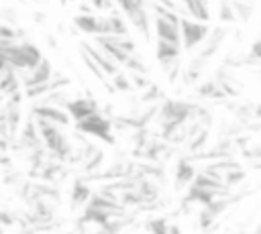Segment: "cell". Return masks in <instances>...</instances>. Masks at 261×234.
<instances>
[{"label": "cell", "instance_id": "37", "mask_svg": "<svg viewBox=\"0 0 261 234\" xmlns=\"http://www.w3.org/2000/svg\"><path fill=\"white\" fill-rule=\"evenodd\" d=\"M241 234H243V232H241Z\"/></svg>", "mask_w": 261, "mask_h": 234}, {"label": "cell", "instance_id": "12", "mask_svg": "<svg viewBox=\"0 0 261 234\" xmlns=\"http://www.w3.org/2000/svg\"><path fill=\"white\" fill-rule=\"evenodd\" d=\"M155 37H157L159 41H167V43L181 45L179 22H171V20H165V18H161V16L155 14Z\"/></svg>", "mask_w": 261, "mask_h": 234}, {"label": "cell", "instance_id": "25", "mask_svg": "<svg viewBox=\"0 0 261 234\" xmlns=\"http://www.w3.org/2000/svg\"><path fill=\"white\" fill-rule=\"evenodd\" d=\"M124 67L126 69H130L133 73H145L147 75V65H145V61L141 59V57H137V53H133V55H128V59L124 61Z\"/></svg>", "mask_w": 261, "mask_h": 234}, {"label": "cell", "instance_id": "33", "mask_svg": "<svg viewBox=\"0 0 261 234\" xmlns=\"http://www.w3.org/2000/svg\"><path fill=\"white\" fill-rule=\"evenodd\" d=\"M16 222V218L12 216V214H8V212H4V210H0V224L4 226V228H8V226H12Z\"/></svg>", "mask_w": 261, "mask_h": 234}, {"label": "cell", "instance_id": "8", "mask_svg": "<svg viewBox=\"0 0 261 234\" xmlns=\"http://www.w3.org/2000/svg\"><path fill=\"white\" fill-rule=\"evenodd\" d=\"M226 35H228V31H226L224 26H216V28H210V31H208V37L204 39V43H202V49H200V53H198L196 57H200V59H204V61L212 59V57L218 53L220 45L224 43Z\"/></svg>", "mask_w": 261, "mask_h": 234}, {"label": "cell", "instance_id": "6", "mask_svg": "<svg viewBox=\"0 0 261 234\" xmlns=\"http://www.w3.org/2000/svg\"><path fill=\"white\" fill-rule=\"evenodd\" d=\"M80 49L86 51V53L96 61V65L102 69V73H104L106 77H112L114 73L120 71V65H118L110 55H106L102 49H98V47H94V45H90V43H86V41L80 43Z\"/></svg>", "mask_w": 261, "mask_h": 234}, {"label": "cell", "instance_id": "2", "mask_svg": "<svg viewBox=\"0 0 261 234\" xmlns=\"http://www.w3.org/2000/svg\"><path fill=\"white\" fill-rule=\"evenodd\" d=\"M194 110H196V104H192V102L165 100L159 106L157 116H159L161 124H188L194 116Z\"/></svg>", "mask_w": 261, "mask_h": 234}, {"label": "cell", "instance_id": "28", "mask_svg": "<svg viewBox=\"0 0 261 234\" xmlns=\"http://www.w3.org/2000/svg\"><path fill=\"white\" fill-rule=\"evenodd\" d=\"M112 2H114L116 8L122 10L124 14H128L130 10H135V8L141 6V4H147V0H112Z\"/></svg>", "mask_w": 261, "mask_h": 234}, {"label": "cell", "instance_id": "21", "mask_svg": "<svg viewBox=\"0 0 261 234\" xmlns=\"http://www.w3.org/2000/svg\"><path fill=\"white\" fill-rule=\"evenodd\" d=\"M216 16H218V22H222V24L237 22V14L232 10L230 0H218V4H216Z\"/></svg>", "mask_w": 261, "mask_h": 234}, {"label": "cell", "instance_id": "26", "mask_svg": "<svg viewBox=\"0 0 261 234\" xmlns=\"http://www.w3.org/2000/svg\"><path fill=\"white\" fill-rule=\"evenodd\" d=\"M112 87H114V92H133L130 79L124 73H120V71L112 75Z\"/></svg>", "mask_w": 261, "mask_h": 234}, {"label": "cell", "instance_id": "34", "mask_svg": "<svg viewBox=\"0 0 261 234\" xmlns=\"http://www.w3.org/2000/svg\"><path fill=\"white\" fill-rule=\"evenodd\" d=\"M247 155H249V157H253V159H259V161H261V144H257V147L249 149V151H247Z\"/></svg>", "mask_w": 261, "mask_h": 234}, {"label": "cell", "instance_id": "36", "mask_svg": "<svg viewBox=\"0 0 261 234\" xmlns=\"http://www.w3.org/2000/svg\"><path fill=\"white\" fill-rule=\"evenodd\" d=\"M167 234H181V230H179V226H177V224H169Z\"/></svg>", "mask_w": 261, "mask_h": 234}, {"label": "cell", "instance_id": "24", "mask_svg": "<svg viewBox=\"0 0 261 234\" xmlns=\"http://www.w3.org/2000/svg\"><path fill=\"white\" fill-rule=\"evenodd\" d=\"M147 232L149 234H167L169 230V222L165 218H151L147 224H145Z\"/></svg>", "mask_w": 261, "mask_h": 234}, {"label": "cell", "instance_id": "16", "mask_svg": "<svg viewBox=\"0 0 261 234\" xmlns=\"http://www.w3.org/2000/svg\"><path fill=\"white\" fill-rule=\"evenodd\" d=\"M41 134H39V130H37V124H35V120L33 118H29L27 122H24V128L20 130V142L18 144H22L24 149H29V151H33V149H37V147H41Z\"/></svg>", "mask_w": 261, "mask_h": 234}, {"label": "cell", "instance_id": "22", "mask_svg": "<svg viewBox=\"0 0 261 234\" xmlns=\"http://www.w3.org/2000/svg\"><path fill=\"white\" fill-rule=\"evenodd\" d=\"M186 142H188V151H190L192 155L202 153V151L206 149V142H208V128H202L200 132H196L194 136H190Z\"/></svg>", "mask_w": 261, "mask_h": 234}, {"label": "cell", "instance_id": "11", "mask_svg": "<svg viewBox=\"0 0 261 234\" xmlns=\"http://www.w3.org/2000/svg\"><path fill=\"white\" fill-rule=\"evenodd\" d=\"M181 53V45L175 43H167V41H155V57L163 67H173L179 59Z\"/></svg>", "mask_w": 261, "mask_h": 234}, {"label": "cell", "instance_id": "9", "mask_svg": "<svg viewBox=\"0 0 261 234\" xmlns=\"http://www.w3.org/2000/svg\"><path fill=\"white\" fill-rule=\"evenodd\" d=\"M65 112L69 114V118L73 122H77V120H82L94 112H100V108H98V102L94 98H71L65 106Z\"/></svg>", "mask_w": 261, "mask_h": 234}, {"label": "cell", "instance_id": "29", "mask_svg": "<svg viewBox=\"0 0 261 234\" xmlns=\"http://www.w3.org/2000/svg\"><path fill=\"white\" fill-rule=\"evenodd\" d=\"M130 83H133V90L137 87V90H145L151 81H149V77L145 75V73H133L130 75Z\"/></svg>", "mask_w": 261, "mask_h": 234}, {"label": "cell", "instance_id": "30", "mask_svg": "<svg viewBox=\"0 0 261 234\" xmlns=\"http://www.w3.org/2000/svg\"><path fill=\"white\" fill-rule=\"evenodd\" d=\"M94 10H98V12H108V10H112V6H114V2L112 0H86Z\"/></svg>", "mask_w": 261, "mask_h": 234}, {"label": "cell", "instance_id": "27", "mask_svg": "<svg viewBox=\"0 0 261 234\" xmlns=\"http://www.w3.org/2000/svg\"><path fill=\"white\" fill-rule=\"evenodd\" d=\"M161 98V90H159V85H155V83H149L145 90H143V94H141V102H145V104H155V100H159Z\"/></svg>", "mask_w": 261, "mask_h": 234}, {"label": "cell", "instance_id": "10", "mask_svg": "<svg viewBox=\"0 0 261 234\" xmlns=\"http://www.w3.org/2000/svg\"><path fill=\"white\" fill-rule=\"evenodd\" d=\"M126 20L137 28V33L145 39V41H151V14L147 10V4H141L137 6L135 10H130L128 14H124Z\"/></svg>", "mask_w": 261, "mask_h": 234}, {"label": "cell", "instance_id": "15", "mask_svg": "<svg viewBox=\"0 0 261 234\" xmlns=\"http://www.w3.org/2000/svg\"><path fill=\"white\" fill-rule=\"evenodd\" d=\"M177 2L188 10V16H192V18H196V20L208 22L210 16H212L208 0H177Z\"/></svg>", "mask_w": 261, "mask_h": 234}, {"label": "cell", "instance_id": "3", "mask_svg": "<svg viewBox=\"0 0 261 234\" xmlns=\"http://www.w3.org/2000/svg\"><path fill=\"white\" fill-rule=\"evenodd\" d=\"M208 22L196 20V18H186L181 16L179 20V37H181V49L186 51H194L196 47H200L204 43V39L208 37Z\"/></svg>", "mask_w": 261, "mask_h": 234}, {"label": "cell", "instance_id": "17", "mask_svg": "<svg viewBox=\"0 0 261 234\" xmlns=\"http://www.w3.org/2000/svg\"><path fill=\"white\" fill-rule=\"evenodd\" d=\"M90 195H92V189H90L88 181L82 179V177H77L73 181V185H71V203L73 206H86L88 199H90Z\"/></svg>", "mask_w": 261, "mask_h": 234}, {"label": "cell", "instance_id": "23", "mask_svg": "<svg viewBox=\"0 0 261 234\" xmlns=\"http://www.w3.org/2000/svg\"><path fill=\"white\" fill-rule=\"evenodd\" d=\"M247 177V173L241 169V167H234V169H230V171H226L224 175H222V183L230 189L232 185H237V183H241L243 179Z\"/></svg>", "mask_w": 261, "mask_h": 234}, {"label": "cell", "instance_id": "35", "mask_svg": "<svg viewBox=\"0 0 261 234\" xmlns=\"http://www.w3.org/2000/svg\"><path fill=\"white\" fill-rule=\"evenodd\" d=\"M8 67H10V63H8L6 55L0 51V75H2V71H4V69H8Z\"/></svg>", "mask_w": 261, "mask_h": 234}, {"label": "cell", "instance_id": "7", "mask_svg": "<svg viewBox=\"0 0 261 234\" xmlns=\"http://www.w3.org/2000/svg\"><path fill=\"white\" fill-rule=\"evenodd\" d=\"M53 79V67H51V61L49 59H41L33 69L20 73V81H22V87H31V85H39V83H45Z\"/></svg>", "mask_w": 261, "mask_h": 234}, {"label": "cell", "instance_id": "5", "mask_svg": "<svg viewBox=\"0 0 261 234\" xmlns=\"http://www.w3.org/2000/svg\"><path fill=\"white\" fill-rule=\"evenodd\" d=\"M31 116H33V118H43V120L53 122V124H57V126H61V128L71 124V118H69V114H67L63 108L51 106V104H45V102L35 104V106L31 108Z\"/></svg>", "mask_w": 261, "mask_h": 234}, {"label": "cell", "instance_id": "13", "mask_svg": "<svg viewBox=\"0 0 261 234\" xmlns=\"http://www.w3.org/2000/svg\"><path fill=\"white\" fill-rule=\"evenodd\" d=\"M20 87H22L20 73L10 65V67L4 69L2 75H0V96H2V98H8V96L20 92Z\"/></svg>", "mask_w": 261, "mask_h": 234}, {"label": "cell", "instance_id": "20", "mask_svg": "<svg viewBox=\"0 0 261 234\" xmlns=\"http://www.w3.org/2000/svg\"><path fill=\"white\" fill-rule=\"evenodd\" d=\"M196 94H198L200 98H214V100L226 96V94L222 92V87L216 83V79H206L204 83H200V85L196 87Z\"/></svg>", "mask_w": 261, "mask_h": 234}, {"label": "cell", "instance_id": "18", "mask_svg": "<svg viewBox=\"0 0 261 234\" xmlns=\"http://www.w3.org/2000/svg\"><path fill=\"white\" fill-rule=\"evenodd\" d=\"M106 20H108V26H110V35H116V37H124V35H128V24H126V20L122 18V14H120L118 8L108 10Z\"/></svg>", "mask_w": 261, "mask_h": 234}, {"label": "cell", "instance_id": "1", "mask_svg": "<svg viewBox=\"0 0 261 234\" xmlns=\"http://www.w3.org/2000/svg\"><path fill=\"white\" fill-rule=\"evenodd\" d=\"M75 130L80 134H86V136H96V138H100V140H104L108 144H114L116 142V138L112 134V130H114L112 120L106 118V116H102L100 112H94V114L77 120L75 122Z\"/></svg>", "mask_w": 261, "mask_h": 234}, {"label": "cell", "instance_id": "4", "mask_svg": "<svg viewBox=\"0 0 261 234\" xmlns=\"http://www.w3.org/2000/svg\"><path fill=\"white\" fill-rule=\"evenodd\" d=\"M73 24L77 31L86 33V35H110V26L106 20V12L104 14H94V12H82L77 16H73Z\"/></svg>", "mask_w": 261, "mask_h": 234}, {"label": "cell", "instance_id": "19", "mask_svg": "<svg viewBox=\"0 0 261 234\" xmlns=\"http://www.w3.org/2000/svg\"><path fill=\"white\" fill-rule=\"evenodd\" d=\"M232 10L237 14V22H249L255 14V4L249 0H230Z\"/></svg>", "mask_w": 261, "mask_h": 234}, {"label": "cell", "instance_id": "14", "mask_svg": "<svg viewBox=\"0 0 261 234\" xmlns=\"http://www.w3.org/2000/svg\"><path fill=\"white\" fill-rule=\"evenodd\" d=\"M173 177H175V187H177V189L188 187V185L194 181V177H196V169H194L192 161H190V159H177Z\"/></svg>", "mask_w": 261, "mask_h": 234}, {"label": "cell", "instance_id": "31", "mask_svg": "<svg viewBox=\"0 0 261 234\" xmlns=\"http://www.w3.org/2000/svg\"><path fill=\"white\" fill-rule=\"evenodd\" d=\"M0 18H2L6 24H12V26L18 22V16H16V10H14V8H2V10H0Z\"/></svg>", "mask_w": 261, "mask_h": 234}, {"label": "cell", "instance_id": "32", "mask_svg": "<svg viewBox=\"0 0 261 234\" xmlns=\"http://www.w3.org/2000/svg\"><path fill=\"white\" fill-rule=\"evenodd\" d=\"M249 59L251 61H257V63H261V37L251 45V51H249Z\"/></svg>", "mask_w": 261, "mask_h": 234}]
</instances>
